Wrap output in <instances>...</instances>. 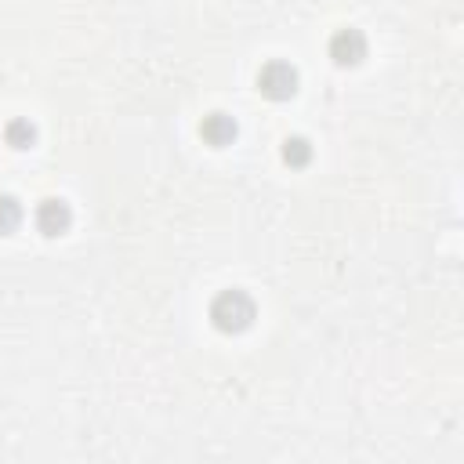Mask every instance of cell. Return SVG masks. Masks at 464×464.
<instances>
[{
	"mask_svg": "<svg viewBox=\"0 0 464 464\" xmlns=\"http://www.w3.org/2000/svg\"><path fill=\"white\" fill-rule=\"evenodd\" d=\"M210 323L214 330L221 334H243L250 323H254V301L246 290H221L214 301H210Z\"/></svg>",
	"mask_w": 464,
	"mask_h": 464,
	"instance_id": "1",
	"label": "cell"
},
{
	"mask_svg": "<svg viewBox=\"0 0 464 464\" xmlns=\"http://www.w3.org/2000/svg\"><path fill=\"white\" fill-rule=\"evenodd\" d=\"M297 69L290 65V62H279V58H272V62H265L261 65V72H257V91L268 98V102H286V98H294L297 94Z\"/></svg>",
	"mask_w": 464,
	"mask_h": 464,
	"instance_id": "2",
	"label": "cell"
},
{
	"mask_svg": "<svg viewBox=\"0 0 464 464\" xmlns=\"http://www.w3.org/2000/svg\"><path fill=\"white\" fill-rule=\"evenodd\" d=\"M33 218H36V228H40L47 239H54V236L69 232V225H72V210H69V203H65V199H58V196L40 199Z\"/></svg>",
	"mask_w": 464,
	"mask_h": 464,
	"instance_id": "3",
	"label": "cell"
},
{
	"mask_svg": "<svg viewBox=\"0 0 464 464\" xmlns=\"http://www.w3.org/2000/svg\"><path fill=\"white\" fill-rule=\"evenodd\" d=\"M330 58H334V65H341V69H348V65H359L362 58H366V36L359 33V29H337L334 36H330Z\"/></svg>",
	"mask_w": 464,
	"mask_h": 464,
	"instance_id": "4",
	"label": "cell"
},
{
	"mask_svg": "<svg viewBox=\"0 0 464 464\" xmlns=\"http://www.w3.org/2000/svg\"><path fill=\"white\" fill-rule=\"evenodd\" d=\"M236 134H239L236 120H232L228 112H221V109H214V112H207V116L199 120V138H203L210 149H225V145H232Z\"/></svg>",
	"mask_w": 464,
	"mask_h": 464,
	"instance_id": "5",
	"label": "cell"
},
{
	"mask_svg": "<svg viewBox=\"0 0 464 464\" xmlns=\"http://www.w3.org/2000/svg\"><path fill=\"white\" fill-rule=\"evenodd\" d=\"M4 141L11 145V149H33L36 145V127L29 123V120H11L7 127H4Z\"/></svg>",
	"mask_w": 464,
	"mask_h": 464,
	"instance_id": "6",
	"label": "cell"
},
{
	"mask_svg": "<svg viewBox=\"0 0 464 464\" xmlns=\"http://www.w3.org/2000/svg\"><path fill=\"white\" fill-rule=\"evenodd\" d=\"M308 160H312V141L308 138L294 134V138L283 141V163L286 167H308Z\"/></svg>",
	"mask_w": 464,
	"mask_h": 464,
	"instance_id": "7",
	"label": "cell"
},
{
	"mask_svg": "<svg viewBox=\"0 0 464 464\" xmlns=\"http://www.w3.org/2000/svg\"><path fill=\"white\" fill-rule=\"evenodd\" d=\"M22 225V203L14 196H0V236H11Z\"/></svg>",
	"mask_w": 464,
	"mask_h": 464,
	"instance_id": "8",
	"label": "cell"
}]
</instances>
